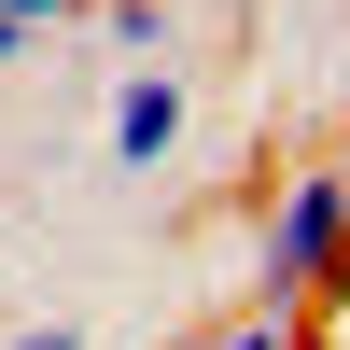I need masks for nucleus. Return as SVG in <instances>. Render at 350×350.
<instances>
[{"label": "nucleus", "instance_id": "nucleus-4", "mask_svg": "<svg viewBox=\"0 0 350 350\" xmlns=\"http://www.w3.org/2000/svg\"><path fill=\"white\" fill-rule=\"evenodd\" d=\"M183 350H295V323H280V308H252V323H211V336H183Z\"/></svg>", "mask_w": 350, "mask_h": 350}, {"label": "nucleus", "instance_id": "nucleus-6", "mask_svg": "<svg viewBox=\"0 0 350 350\" xmlns=\"http://www.w3.org/2000/svg\"><path fill=\"white\" fill-rule=\"evenodd\" d=\"M0 350H84V336H70V323H14Z\"/></svg>", "mask_w": 350, "mask_h": 350}, {"label": "nucleus", "instance_id": "nucleus-1", "mask_svg": "<svg viewBox=\"0 0 350 350\" xmlns=\"http://www.w3.org/2000/svg\"><path fill=\"white\" fill-rule=\"evenodd\" d=\"M252 280H267L280 323L323 308V295H350V168H295V183L267 196V224H252Z\"/></svg>", "mask_w": 350, "mask_h": 350}, {"label": "nucleus", "instance_id": "nucleus-5", "mask_svg": "<svg viewBox=\"0 0 350 350\" xmlns=\"http://www.w3.org/2000/svg\"><path fill=\"white\" fill-rule=\"evenodd\" d=\"M0 14H14V28H28V42H42V28H70V14H84V0H0Z\"/></svg>", "mask_w": 350, "mask_h": 350}, {"label": "nucleus", "instance_id": "nucleus-2", "mask_svg": "<svg viewBox=\"0 0 350 350\" xmlns=\"http://www.w3.org/2000/svg\"><path fill=\"white\" fill-rule=\"evenodd\" d=\"M183 70H112V112H98V140H112V168H140V183H154L168 154H183Z\"/></svg>", "mask_w": 350, "mask_h": 350}, {"label": "nucleus", "instance_id": "nucleus-3", "mask_svg": "<svg viewBox=\"0 0 350 350\" xmlns=\"http://www.w3.org/2000/svg\"><path fill=\"white\" fill-rule=\"evenodd\" d=\"M84 14H98V42L126 70H168V0H84Z\"/></svg>", "mask_w": 350, "mask_h": 350}, {"label": "nucleus", "instance_id": "nucleus-7", "mask_svg": "<svg viewBox=\"0 0 350 350\" xmlns=\"http://www.w3.org/2000/svg\"><path fill=\"white\" fill-rule=\"evenodd\" d=\"M28 56H42V42H28V28H14V14H0V70H28Z\"/></svg>", "mask_w": 350, "mask_h": 350}]
</instances>
